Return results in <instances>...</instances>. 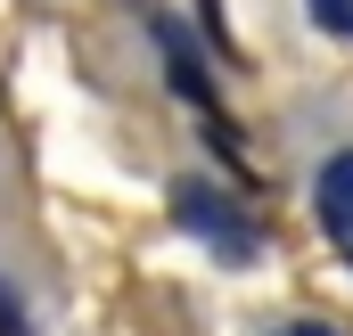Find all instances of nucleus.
I'll return each instance as SVG.
<instances>
[{"label": "nucleus", "mask_w": 353, "mask_h": 336, "mask_svg": "<svg viewBox=\"0 0 353 336\" xmlns=\"http://www.w3.org/2000/svg\"><path fill=\"white\" fill-rule=\"evenodd\" d=\"M312 25L321 33H353V0H312Z\"/></svg>", "instance_id": "obj_3"}, {"label": "nucleus", "mask_w": 353, "mask_h": 336, "mask_svg": "<svg viewBox=\"0 0 353 336\" xmlns=\"http://www.w3.org/2000/svg\"><path fill=\"white\" fill-rule=\"evenodd\" d=\"M312 222H321V238L337 246V262H353V148L312 172Z\"/></svg>", "instance_id": "obj_1"}, {"label": "nucleus", "mask_w": 353, "mask_h": 336, "mask_svg": "<svg viewBox=\"0 0 353 336\" xmlns=\"http://www.w3.org/2000/svg\"><path fill=\"white\" fill-rule=\"evenodd\" d=\"M181 222H189V230H205L222 254H247V246H255V230L230 213V197H214V189H197V180L181 189Z\"/></svg>", "instance_id": "obj_2"}, {"label": "nucleus", "mask_w": 353, "mask_h": 336, "mask_svg": "<svg viewBox=\"0 0 353 336\" xmlns=\"http://www.w3.org/2000/svg\"><path fill=\"white\" fill-rule=\"evenodd\" d=\"M271 336H345V328H329V320H288V328H271Z\"/></svg>", "instance_id": "obj_4"}]
</instances>
